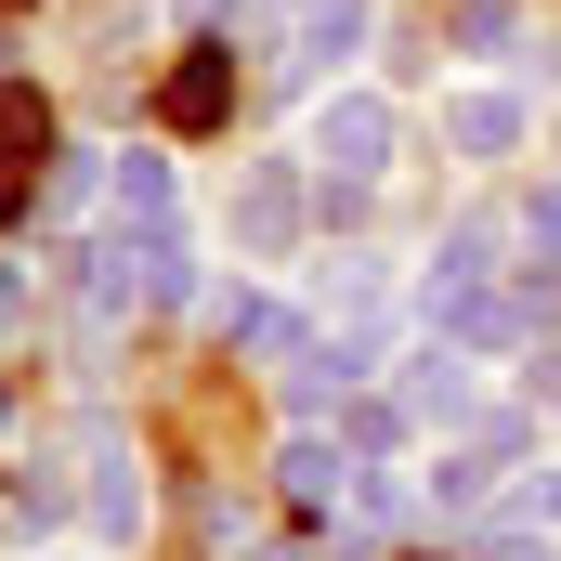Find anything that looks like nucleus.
Here are the masks:
<instances>
[{"label":"nucleus","mask_w":561,"mask_h":561,"mask_svg":"<svg viewBox=\"0 0 561 561\" xmlns=\"http://www.w3.org/2000/svg\"><path fill=\"white\" fill-rule=\"evenodd\" d=\"M222 92H236V79H222V53H209V66H183V79H170V118H183V131H209V118H222Z\"/></svg>","instance_id":"1"}]
</instances>
